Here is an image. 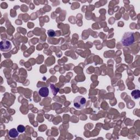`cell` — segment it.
<instances>
[{
    "instance_id": "obj_1",
    "label": "cell",
    "mask_w": 140,
    "mask_h": 140,
    "mask_svg": "<svg viewBox=\"0 0 140 140\" xmlns=\"http://www.w3.org/2000/svg\"><path fill=\"white\" fill-rule=\"evenodd\" d=\"M135 42V34L132 32H127L124 34L121 40V43L124 46L131 45Z\"/></svg>"
},
{
    "instance_id": "obj_2",
    "label": "cell",
    "mask_w": 140,
    "mask_h": 140,
    "mask_svg": "<svg viewBox=\"0 0 140 140\" xmlns=\"http://www.w3.org/2000/svg\"><path fill=\"white\" fill-rule=\"evenodd\" d=\"M86 99L85 98L82 96H77L74 101V103L75 107L78 110L83 108L86 104Z\"/></svg>"
},
{
    "instance_id": "obj_3",
    "label": "cell",
    "mask_w": 140,
    "mask_h": 140,
    "mask_svg": "<svg viewBox=\"0 0 140 140\" xmlns=\"http://www.w3.org/2000/svg\"><path fill=\"white\" fill-rule=\"evenodd\" d=\"M12 44L11 42L7 40H2L0 43V49L3 52H7L11 50Z\"/></svg>"
},
{
    "instance_id": "obj_4",
    "label": "cell",
    "mask_w": 140,
    "mask_h": 140,
    "mask_svg": "<svg viewBox=\"0 0 140 140\" xmlns=\"http://www.w3.org/2000/svg\"><path fill=\"white\" fill-rule=\"evenodd\" d=\"M39 95L43 97H46L49 94V90L47 87H42L38 91Z\"/></svg>"
},
{
    "instance_id": "obj_5",
    "label": "cell",
    "mask_w": 140,
    "mask_h": 140,
    "mask_svg": "<svg viewBox=\"0 0 140 140\" xmlns=\"http://www.w3.org/2000/svg\"><path fill=\"white\" fill-rule=\"evenodd\" d=\"M9 135L11 138H16L19 135V132L16 129H11L9 131Z\"/></svg>"
},
{
    "instance_id": "obj_6",
    "label": "cell",
    "mask_w": 140,
    "mask_h": 140,
    "mask_svg": "<svg viewBox=\"0 0 140 140\" xmlns=\"http://www.w3.org/2000/svg\"><path fill=\"white\" fill-rule=\"evenodd\" d=\"M131 95L134 99H138L140 97V91L139 90H133L131 93Z\"/></svg>"
},
{
    "instance_id": "obj_7",
    "label": "cell",
    "mask_w": 140,
    "mask_h": 140,
    "mask_svg": "<svg viewBox=\"0 0 140 140\" xmlns=\"http://www.w3.org/2000/svg\"><path fill=\"white\" fill-rule=\"evenodd\" d=\"M17 130L19 132L23 133L25 130V127L23 125H19L17 127Z\"/></svg>"
},
{
    "instance_id": "obj_8",
    "label": "cell",
    "mask_w": 140,
    "mask_h": 140,
    "mask_svg": "<svg viewBox=\"0 0 140 140\" xmlns=\"http://www.w3.org/2000/svg\"><path fill=\"white\" fill-rule=\"evenodd\" d=\"M47 34H48V36H49V37H55V36H56L55 32L54 31V30H48V32H47Z\"/></svg>"
}]
</instances>
